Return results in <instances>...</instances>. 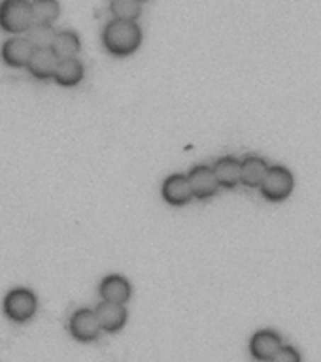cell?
Returning a JSON list of instances; mask_svg holds the SVG:
<instances>
[{
    "label": "cell",
    "mask_w": 321,
    "mask_h": 362,
    "mask_svg": "<svg viewBox=\"0 0 321 362\" xmlns=\"http://www.w3.org/2000/svg\"><path fill=\"white\" fill-rule=\"evenodd\" d=\"M102 42L112 55L125 57L135 53L142 42V30L135 21H125V19H113L108 23Z\"/></svg>",
    "instance_id": "cell-1"
},
{
    "label": "cell",
    "mask_w": 321,
    "mask_h": 362,
    "mask_svg": "<svg viewBox=\"0 0 321 362\" xmlns=\"http://www.w3.org/2000/svg\"><path fill=\"white\" fill-rule=\"evenodd\" d=\"M33 27V8L28 0L0 2V28L10 34L27 33Z\"/></svg>",
    "instance_id": "cell-2"
},
{
    "label": "cell",
    "mask_w": 321,
    "mask_h": 362,
    "mask_svg": "<svg viewBox=\"0 0 321 362\" xmlns=\"http://www.w3.org/2000/svg\"><path fill=\"white\" fill-rule=\"evenodd\" d=\"M38 298L30 288H13L4 296V313L13 322H28L36 315Z\"/></svg>",
    "instance_id": "cell-3"
},
{
    "label": "cell",
    "mask_w": 321,
    "mask_h": 362,
    "mask_svg": "<svg viewBox=\"0 0 321 362\" xmlns=\"http://www.w3.org/2000/svg\"><path fill=\"white\" fill-rule=\"evenodd\" d=\"M68 330L74 339L87 344V341H95L101 336L102 327L96 311L84 308V310L74 311V315L70 317V322H68Z\"/></svg>",
    "instance_id": "cell-4"
},
{
    "label": "cell",
    "mask_w": 321,
    "mask_h": 362,
    "mask_svg": "<svg viewBox=\"0 0 321 362\" xmlns=\"http://www.w3.org/2000/svg\"><path fill=\"white\" fill-rule=\"evenodd\" d=\"M293 191V175L283 166H272L261 183V192L269 200H283Z\"/></svg>",
    "instance_id": "cell-5"
},
{
    "label": "cell",
    "mask_w": 321,
    "mask_h": 362,
    "mask_svg": "<svg viewBox=\"0 0 321 362\" xmlns=\"http://www.w3.org/2000/svg\"><path fill=\"white\" fill-rule=\"evenodd\" d=\"M34 53V45L28 42V38L25 36H13V38L6 40L4 45H2V61L4 64L11 68H27L28 61Z\"/></svg>",
    "instance_id": "cell-6"
},
{
    "label": "cell",
    "mask_w": 321,
    "mask_h": 362,
    "mask_svg": "<svg viewBox=\"0 0 321 362\" xmlns=\"http://www.w3.org/2000/svg\"><path fill=\"white\" fill-rule=\"evenodd\" d=\"M59 57L55 55V51L51 47H44V49H34L33 57L27 64V70L30 72L34 79L45 81V79L55 78L57 66H59Z\"/></svg>",
    "instance_id": "cell-7"
},
{
    "label": "cell",
    "mask_w": 321,
    "mask_h": 362,
    "mask_svg": "<svg viewBox=\"0 0 321 362\" xmlns=\"http://www.w3.org/2000/svg\"><path fill=\"white\" fill-rule=\"evenodd\" d=\"M280 347H282V339L272 330H261L255 334L249 344V351H252L254 358L263 362H271L272 356L280 351Z\"/></svg>",
    "instance_id": "cell-8"
},
{
    "label": "cell",
    "mask_w": 321,
    "mask_h": 362,
    "mask_svg": "<svg viewBox=\"0 0 321 362\" xmlns=\"http://www.w3.org/2000/svg\"><path fill=\"white\" fill-rule=\"evenodd\" d=\"M95 311L104 332H118L127 322V310H125L123 304H116V302H106L104 300V302L98 304Z\"/></svg>",
    "instance_id": "cell-9"
},
{
    "label": "cell",
    "mask_w": 321,
    "mask_h": 362,
    "mask_svg": "<svg viewBox=\"0 0 321 362\" xmlns=\"http://www.w3.org/2000/svg\"><path fill=\"white\" fill-rule=\"evenodd\" d=\"M163 197L164 200L172 206H184L191 200L195 194H193L191 183H189V177L187 175H170L169 180L164 181L163 185Z\"/></svg>",
    "instance_id": "cell-10"
},
{
    "label": "cell",
    "mask_w": 321,
    "mask_h": 362,
    "mask_svg": "<svg viewBox=\"0 0 321 362\" xmlns=\"http://www.w3.org/2000/svg\"><path fill=\"white\" fill-rule=\"evenodd\" d=\"M187 177H189V183H191L193 194L197 198L212 197L218 191V185H220L218 177H215V172L208 166H195Z\"/></svg>",
    "instance_id": "cell-11"
},
{
    "label": "cell",
    "mask_w": 321,
    "mask_h": 362,
    "mask_svg": "<svg viewBox=\"0 0 321 362\" xmlns=\"http://www.w3.org/2000/svg\"><path fill=\"white\" fill-rule=\"evenodd\" d=\"M98 293H101L102 300H106V302L125 304L130 298V285L125 277L108 276L106 279H102Z\"/></svg>",
    "instance_id": "cell-12"
},
{
    "label": "cell",
    "mask_w": 321,
    "mask_h": 362,
    "mask_svg": "<svg viewBox=\"0 0 321 362\" xmlns=\"http://www.w3.org/2000/svg\"><path fill=\"white\" fill-rule=\"evenodd\" d=\"M215 177L221 187L232 189L242 181V163H238L237 158L225 157L220 158L214 166Z\"/></svg>",
    "instance_id": "cell-13"
},
{
    "label": "cell",
    "mask_w": 321,
    "mask_h": 362,
    "mask_svg": "<svg viewBox=\"0 0 321 362\" xmlns=\"http://www.w3.org/2000/svg\"><path fill=\"white\" fill-rule=\"evenodd\" d=\"M84 79V64L78 59H62L55 72V81L61 87H74Z\"/></svg>",
    "instance_id": "cell-14"
},
{
    "label": "cell",
    "mask_w": 321,
    "mask_h": 362,
    "mask_svg": "<svg viewBox=\"0 0 321 362\" xmlns=\"http://www.w3.org/2000/svg\"><path fill=\"white\" fill-rule=\"evenodd\" d=\"M51 49L55 51V55L59 59H76V55L81 49V44H79L78 34L70 33V30H64V33H57L53 44H51Z\"/></svg>",
    "instance_id": "cell-15"
},
{
    "label": "cell",
    "mask_w": 321,
    "mask_h": 362,
    "mask_svg": "<svg viewBox=\"0 0 321 362\" xmlns=\"http://www.w3.org/2000/svg\"><path fill=\"white\" fill-rule=\"evenodd\" d=\"M269 166L263 158L248 157L242 163V183L248 187H259L265 180Z\"/></svg>",
    "instance_id": "cell-16"
},
{
    "label": "cell",
    "mask_w": 321,
    "mask_h": 362,
    "mask_svg": "<svg viewBox=\"0 0 321 362\" xmlns=\"http://www.w3.org/2000/svg\"><path fill=\"white\" fill-rule=\"evenodd\" d=\"M33 23L36 25H51L59 17V2L57 0H33Z\"/></svg>",
    "instance_id": "cell-17"
},
{
    "label": "cell",
    "mask_w": 321,
    "mask_h": 362,
    "mask_svg": "<svg viewBox=\"0 0 321 362\" xmlns=\"http://www.w3.org/2000/svg\"><path fill=\"white\" fill-rule=\"evenodd\" d=\"M28 42L34 45V49H44V47H51L53 40H55L57 33L51 28V25H36L33 23V27L28 28L27 33Z\"/></svg>",
    "instance_id": "cell-18"
},
{
    "label": "cell",
    "mask_w": 321,
    "mask_h": 362,
    "mask_svg": "<svg viewBox=\"0 0 321 362\" xmlns=\"http://www.w3.org/2000/svg\"><path fill=\"white\" fill-rule=\"evenodd\" d=\"M110 11H112L116 19L136 21L142 13L140 0H112Z\"/></svg>",
    "instance_id": "cell-19"
},
{
    "label": "cell",
    "mask_w": 321,
    "mask_h": 362,
    "mask_svg": "<svg viewBox=\"0 0 321 362\" xmlns=\"http://www.w3.org/2000/svg\"><path fill=\"white\" fill-rule=\"evenodd\" d=\"M271 362H300V355H299V351L295 349V347L282 345L276 355L272 356Z\"/></svg>",
    "instance_id": "cell-20"
},
{
    "label": "cell",
    "mask_w": 321,
    "mask_h": 362,
    "mask_svg": "<svg viewBox=\"0 0 321 362\" xmlns=\"http://www.w3.org/2000/svg\"><path fill=\"white\" fill-rule=\"evenodd\" d=\"M140 2H144V0H140Z\"/></svg>",
    "instance_id": "cell-21"
}]
</instances>
